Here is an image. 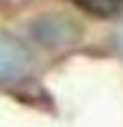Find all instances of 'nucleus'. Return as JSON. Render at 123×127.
I'll list each match as a JSON object with an SVG mask.
<instances>
[{"mask_svg": "<svg viewBox=\"0 0 123 127\" xmlns=\"http://www.w3.org/2000/svg\"><path fill=\"white\" fill-rule=\"evenodd\" d=\"M30 32L41 45L45 47H63L71 45L80 39V26L76 24V20H71L69 15L63 13H45L37 17L30 26Z\"/></svg>", "mask_w": 123, "mask_h": 127, "instance_id": "f257e3e1", "label": "nucleus"}, {"mask_svg": "<svg viewBox=\"0 0 123 127\" xmlns=\"http://www.w3.org/2000/svg\"><path fill=\"white\" fill-rule=\"evenodd\" d=\"M33 54L15 34L0 30V82H15L30 73Z\"/></svg>", "mask_w": 123, "mask_h": 127, "instance_id": "f03ea898", "label": "nucleus"}, {"mask_svg": "<svg viewBox=\"0 0 123 127\" xmlns=\"http://www.w3.org/2000/svg\"><path fill=\"white\" fill-rule=\"evenodd\" d=\"M76 7L95 15V17H112L123 11V0H74Z\"/></svg>", "mask_w": 123, "mask_h": 127, "instance_id": "7ed1b4c3", "label": "nucleus"}, {"mask_svg": "<svg viewBox=\"0 0 123 127\" xmlns=\"http://www.w3.org/2000/svg\"><path fill=\"white\" fill-rule=\"evenodd\" d=\"M115 41H117V47H119V52L123 54V20L119 22V26H117V32H115Z\"/></svg>", "mask_w": 123, "mask_h": 127, "instance_id": "20e7f679", "label": "nucleus"}]
</instances>
